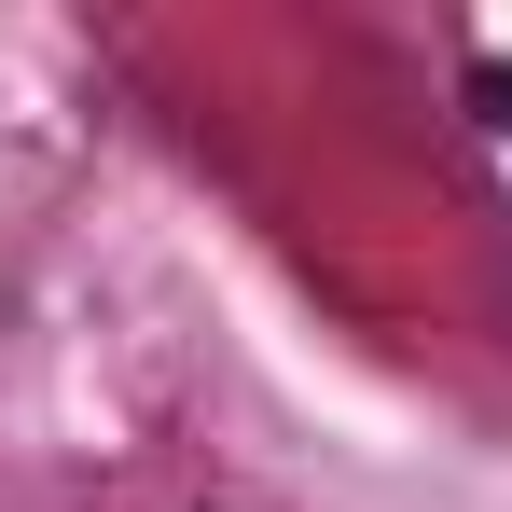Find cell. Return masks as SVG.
<instances>
[{
	"label": "cell",
	"instance_id": "obj_1",
	"mask_svg": "<svg viewBox=\"0 0 512 512\" xmlns=\"http://www.w3.org/2000/svg\"><path fill=\"white\" fill-rule=\"evenodd\" d=\"M471 111H485V125H512V56H471Z\"/></svg>",
	"mask_w": 512,
	"mask_h": 512
}]
</instances>
